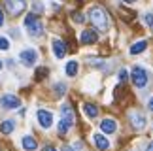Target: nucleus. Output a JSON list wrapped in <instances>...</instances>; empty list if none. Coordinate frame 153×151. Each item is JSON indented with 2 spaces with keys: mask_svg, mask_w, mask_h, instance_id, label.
<instances>
[{
  "mask_svg": "<svg viewBox=\"0 0 153 151\" xmlns=\"http://www.w3.org/2000/svg\"><path fill=\"white\" fill-rule=\"evenodd\" d=\"M21 146H23V149H25V151H36V147H38V142L34 140L32 136H23V140H21Z\"/></svg>",
  "mask_w": 153,
  "mask_h": 151,
  "instance_id": "obj_14",
  "label": "nucleus"
},
{
  "mask_svg": "<svg viewBox=\"0 0 153 151\" xmlns=\"http://www.w3.org/2000/svg\"><path fill=\"white\" fill-rule=\"evenodd\" d=\"M36 119L42 129H49V127L53 125V113L48 112V110H38L36 112Z\"/></svg>",
  "mask_w": 153,
  "mask_h": 151,
  "instance_id": "obj_7",
  "label": "nucleus"
},
{
  "mask_svg": "<svg viewBox=\"0 0 153 151\" xmlns=\"http://www.w3.org/2000/svg\"><path fill=\"white\" fill-rule=\"evenodd\" d=\"M72 17H74L76 23H83V21H85V15H83V13H74Z\"/></svg>",
  "mask_w": 153,
  "mask_h": 151,
  "instance_id": "obj_23",
  "label": "nucleus"
},
{
  "mask_svg": "<svg viewBox=\"0 0 153 151\" xmlns=\"http://www.w3.org/2000/svg\"><path fill=\"white\" fill-rule=\"evenodd\" d=\"M62 151H74V149H72V147H68V146H64V147H62Z\"/></svg>",
  "mask_w": 153,
  "mask_h": 151,
  "instance_id": "obj_28",
  "label": "nucleus"
},
{
  "mask_svg": "<svg viewBox=\"0 0 153 151\" xmlns=\"http://www.w3.org/2000/svg\"><path fill=\"white\" fill-rule=\"evenodd\" d=\"M4 4H6V10H8L10 15H19L27 8L25 0H4Z\"/></svg>",
  "mask_w": 153,
  "mask_h": 151,
  "instance_id": "obj_6",
  "label": "nucleus"
},
{
  "mask_svg": "<svg viewBox=\"0 0 153 151\" xmlns=\"http://www.w3.org/2000/svg\"><path fill=\"white\" fill-rule=\"evenodd\" d=\"M44 151H57V149L53 147V146H45V147H44Z\"/></svg>",
  "mask_w": 153,
  "mask_h": 151,
  "instance_id": "obj_27",
  "label": "nucleus"
},
{
  "mask_svg": "<svg viewBox=\"0 0 153 151\" xmlns=\"http://www.w3.org/2000/svg\"><path fill=\"white\" fill-rule=\"evenodd\" d=\"M89 19L93 21V25L97 28H100V30H106V28H108V15H106V11L102 8H98V6L89 10Z\"/></svg>",
  "mask_w": 153,
  "mask_h": 151,
  "instance_id": "obj_3",
  "label": "nucleus"
},
{
  "mask_svg": "<svg viewBox=\"0 0 153 151\" xmlns=\"http://www.w3.org/2000/svg\"><path fill=\"white\" fill-rule=\"evenodd\" d=\"M51 47H53V55H55L57 59H62V57L66 55V45H64L62 40L55 38V40L51 42Z\"/></svg>",
  "mask_w": 153,
  "mask_h": 151,
  "instance_id": "obj_9",
  "label": "nucleus"
},
{
  "mask_svg": "<svg viewBox=\"0 0 153 151\" xmlns=\"http://www.w3.org/2000/svg\"><path fill=\"white\" fill-rule=\"evenodd\" d=\"M2 106L6 110H15L21 106V98L15 96V95H4L2 96Z\"/></svg>",
  "mask_w": 153,
  "mask_h": 151,
  "instance_id": "obj_8",
  "label": "nucleus"
},
{
  "mask_svg": "<svg viewBox=\"0 0 153 151\" xmlns=\"http://www.w3.org/2000/svg\"><path fill=\"white\" fill-rule=\"evenodd\" d=\"M131 79H132V83L138 87V89H142V87L148 85V79H149V76H148V70H146L144 66H132V70H131Z\"/></svg>",
  "mask_w": 153,
  "mask_h": 151,
  "instance_id": "obj_4",
  "label": "nucleus"
},
{
  "mask_svg": "<svg viewBox=\"0 0 153 151\" xmlns=\"http://www.w3.org/2000/svg\"><path fill=\"white\" fill-rule=\"evenodd\" d=\"M32 11H34V13H42V11H44V4L42 2H34L32 4Z\"/></svg>",
  "mask_w": 153,
  "mask_h": 151,
  "instance_id": "obj_22",
  "label": "nucleus"
},
{
  "mask_svg": "<svg viewBox=\"0 0 153 151\" xmlns=\"http://www.w3.org/2000/svg\"><path fill=\"white\" fill-rule=\"evenodd\" d=\"M74 125V113L72 110H70L68 104H64V106L61 108V121H59V132L61 134H66V132L72 129Z\"/></svg>",
  "mask_w": 153,
  "mask_h": 151,
  "instance_id": "obj_1",
  "label": "nucleus"
},
{
  "mask_svg": "<svg viewBox=\"0 0 153 151\" xmlns=\"http://www.w3.org/2000/svg\"><path fill=\"white\" fill-rule=\"evenodd\" d=\"M64 72H66L68 78H74L78 74V61H68L66 66H64Z\"/></svg>",
  "mask_w": 153,
  "mask_h": 151,
  "instance_id": "obj_16",
  "label": "nucleus"
},
{
  "mask_svg": "<svg viewBox=\"0 0 153 151\" xmlns=\"http://www.w3.org/2000/svg\"><path fill=\"white\" fill-rule=\"evenodd\" d=\"M148 151H153V142H151L149 146H148Z\"/></svg>",
  "mask_w": 153,
  "mask_h": 151,
  "instance_id": "obj_29",
  "label": "nucleus"
},
{
  "mask_svg": "<svg viewBox=\"0 0 153 151\" xmlns=\"http://www.w3.org/2000/svg\"><path fill=\"white\" fill-rule=\"evenodd\" d=\"M19 61H21L25 66H34V64H36V61H38V51L32 49V47L23 49L21 53H19Z\"/></svg>",
  "mask_w": 153,
  "mask_h": 151,
  "instance_id": "obj_5",
  "label": "nucleus"
},
{
  "mask_svg": "<svg viewBox=\"0 0 153 151\" xmlns=\"http://www.w3.org/2000/svg\"><path fill=\"white\" fill-rule=\"evenodd\" d=\"M79 40H81V44L91 45V44H95L97 40H98V34L95 30H83V32H81V36H79Z\"/></svg>",
  "mask_w": 153,
  "mask_h": 151,
  "instance_id": "obj_12",
  "label": "nucleus"
},
{
  "mask_svg": "<svg viewBox=\"0 0 153 151\" xmlns=\"http://www.w3.org/2000/svg\"><path fill=\"white\" fill-rule=\"evenodd\" d=\"M93 144H95V147L100 149V151H106L110 147V142H108V138L104 134H93Z\"/></svg>",
  "mask_w": 153,
  "mask_h": 151,
  "instance_id": "obj_11",
  "label": "nucleus"
},
{
  "mask_svg": "<svg viewBox=\"0 0 153 151\" xmlns=\"http://www.w3.org/2000/svg\"><path fill=\"white\" fill-rule=\"evenodd\" d=\"M148 110H149V112H153V96L148 100Z\"/></svg>",
  "mask_w": 153,
  "mask_h": 151,
  "instance_id": "obj_25",
  "label": "nucleus"
},
{
  "mask_svg": "<svg viewBox=\"0 0 153 151\" xmlns=\"http://www.w3.org/2000/svg\"><path fill=\"white\" fill-rule=\"evenodd\" d=\"M15 130V123L13 121H2V125H0V132H2V134H11V132Z\"/></svg>",
  "mask_w": 153,
  "mask_h": 151,
  "instance_id": "obj_18",
  "label": "nucleus"
},
{
  "mask_svg": "<svg viewBox=\"0 0 153 151\" xmlns=\"http://www.w3.org/2000/svg\"><path fill=\"white\" fill-rule=\"evenodd\" d=\"M0 70H2V61H0Z\"/></svg>",
  "mask_w": 153,
  "mask_h": 151,
  "instance_id": "obj_31",
  "label": "nucleus"
},
{
  "mask_svg": "<svg viewBox=\"0 0 153 151\" xmlns=\"http://www.w3.org/2000/svg\"><path fill=\"white\" fill-rule=\"evenodd\" d=\"M127 78H128V72H127V70H121V72H119V81H121V83H125Z\"/></svg>",
  "mask_w": 153,
  "mask_h": 151,
  "instance_id": "obj_24",
  "label": "nucleus"
},
{
  "mask_svg": "<svg viewBox=\"0 0 153 151\" xmlns=\"http://www.w3.org/2000/svg\"><path fill=\"white\" fill-rule=\"evenodd\" d=\"M8 49H10V40L0 36V51H8Z\"/></svg>",
  "mask_w": 153,
  "mask_h": 151,
  "instance_id": "obj_20",
  "label": "nucleus"
},
{
  "mask_svg": "<svg viewBox=\"0 0 153 151\" xmlns=\"http://www.w3.org/2000/svg\"><path fill=\"white\" fill-rule=\"evenodd\" d=\"M53 89H55V95H57V96H62L64 93H66V85H64V83H57Z\"/></svg>",
  "mask_w": 153,
  "mask_h": 151,
  "instance_id": "obj_19",
  "label": "nucleus"
},
{
  "mask_svg": "<svg viewBox=\"0 0 153 151\" xmlns=\"http://www.w3.org/2000/svg\"><path fill=\"white\" fill-rule=\"evenodd\" d=\"M23 25H25L27 32L30 34V36H40V34L44 32V25H42V21L38 19L36 13H28L25 17V21H23Z\"/></svg>",
  "mask_w": 153,
  "mask_h": 151,
  "instance_id": "obj_2",
  "label": "nucleus"
},
{
  "mask_svg": "<svg viewBox=\"0 0 153 151\" xmlns=\"http://www.w3.org/2000/svg\"><path fill=\"white\" fill-rule=\"evenodd\" d=\"M144 21H146V25L149 28H153V11H148V13L144 15Z\"/></svg>",
  "mask_w": 153,
  "mask_h": 151,
  "instance_id": "obj_21",
  "label": "nucleus"
},
{
  "mask_svg": "<svg viewBox=\"0 0 153 151\" xmlns=\"http://www.w3.org/2000/svg\"><path fill=\"white\" fill-rule=\"evenodd\" d=\"M83 113L89 119H95L97 115H98V108L95 106V104H83Z\"/></svg>",
  "mask_w": 153,
  "mask_h": 151,
  "instance_id": "obj_17",
  "label": "nucleus"
},
{
  "mask_svg": "<svg viewBox=\"0 0 153 151\" xmlns=\"http://www.w3.org/2000/svg\"><path fill=\"white\" fill-rule=\"evenodd\" d=\"M100 130L104 132V134H114V132L117 130V123H115V121L114 119H102L100 121Z\"/></svg>",
  "mask_w": 153,
  "mask_h": 151,
  "instance_id": "obj_10",
  "label": "nucleus"
},
{
  "mask_svg": "<svg viewBox=\"0 0 153 151\" xmlns=\"http://www.w3.org/2000/svg\"><path fill=\"white\" fill-rule=\"evenodd\" d=\"M4 25V11H2V8H0V27Z\"/></svg>",
  "mask_w": 153,
  "mask_h": 151,
  "instance_id": "obj_26",
  "label": "nucleus"
},
{
  "mask_svg": "<svg viewBox=\"0 0 153 151\" xmlns=\"http://www.w3.org/2000/svg\"><path fill=\"white\" fill-rule=\"evenodd\" d=\"M131 123L134 125V129H144L146 127V117L140 112H132L131 113Z\"/></svg>",
  "mask_w": 153,
  "mask_h": 151,
  "instance_id": "obj_13",
  "label": "nucleus"
},
{
  "mask_svg": "<svg viewBox=\"0 0 153 151\" xmlns=\"http://www.w3.org/2000/svg\"><path fill=\"white\" fill-rule=\"evenodd\" d=\"M146 47H148V42H146V40L132 44V45H131V55H140V53H144Z\"/></svg>",
  "mask_w": 153,
  "mask_h": 151,
  "instance_id": "obj_15",
  "label": "nucleus"
},
{
  "mask_svg": "<svg viewBox=\"0 0 153 151\" xmlns=\"http://www.w3.org/2000/svg\"><path fill=\"white\" fill-rule=\"evenodd\" d=\"M125 2H127V4H134V2H136V0H125Z\"/></svg>",
  "mask_w": 153,
  "mask_h": 151,
  "instance_id": "obj_30",
  "label": "nucleus"
}]
</instances>
